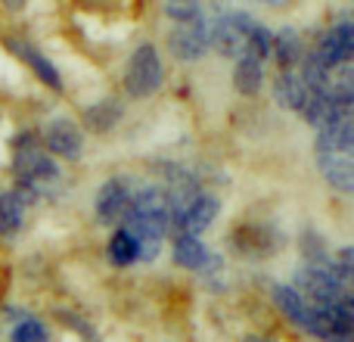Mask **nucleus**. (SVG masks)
<instances>
[{"mask_svg":"<svg viewBox=\"0 0 354 342\" xmlns=\"http://www.w3.org/2000/svg\"><path fill=\"white\" fill-rule=\"evenodd\" d=\"M122 227L137 240L140 246V262H153L162 249V240L168 233V206L162 187H140L134 190L124 212Z\"/></svg>","mask_w":354,"mask_h":342,"instance_id":"f257e3e1","label":"nucleus"},{"mask_svg":"<svg viewBox=\"0 0 354 342\" xmlns=\"http://www.w3.org/2000/svg\"><path fill=\"white\" fill-rule=\"evenodd\" d=\"M314 159L324 181L339 193H354V118L317 131Z\"/></svg>","mask_w":354,"mask_h":342,"instance_id":"f03ea898","label":"nucleus"},{"mask_svg":"<svg viewBox=\"0 0 354 342\" xmlns=\"http://www.w3.org/2000/svg\"><path fill=\"white\" fill-rule=\"evenodd\" d=\"M12 174H16V190L25 196L28 202H35L41 193L53 190L59 183L62 171L56 165L53 156H47L44 150L25 147L12 156Z\"/></svg>","mask_w":354,"mask_h":342,"instance_id":"7ed1b4c3","label":"nucleus"},{"mask_svg":"<svg viewBox=\"0 0 354 342\" xmlns=\"http://www.w3.org/2000/svg\"><path fill=\"white\" fill-rule=\"evenodd\" d=\"M162 81H165V62H162L159 47L149 41L140 44L131 53L128 69H124V87H128V93L137 100H147L159 91Z\"/></svg>","mask_w":354,"mask_h":342,"instance_id":"20e7f679","label":"nucleus"},{"mask_svg":"<svg viewBox=\"0 0 354 342\" xmlns=\"http://www.w3.org/2000/svg\"><path fill=\"white\" fill-rule=\"evenodd\" d=\"M295 293L311 305H336L339 299H345L348 287L339 280V274L333 271V262L326 264H305L301 271H295Z\"/></svg>","mask_w":354,"mask_h":342,"instance_id":"39448f33","label":"nucleus"},{"mask_svg":"<svg viewBox=\"0 0 354 342\" xmlns=\"http://www.w3.org/2000/svg\"><path fill=\"white\" fill-rule=\"evenodd\" d=\"M221 12V6L214 3L212 10H205L199 19L193 22H180L171 28L168 35V50H171L174 60L180 62H196L205 56V50L212 47V25H214V16Z\"/></svg>","mask_w":354,"mask_h":342,"instance_id":"423d86ee","label":"nucleus"},{"mask_svg":"<svg viewBox=\"0 0 354 342\" xmlns=\"http://www.w3.org/2000/svg\"><path fill=\"white\" fill-rule=\"evenodd\" d=\"M252 25H255V19H252L249 12L221 10L212 25V47L218 50L221 56H227V60H239V56H245V44H249Z\"/></svg>","mask_w":354,"mask_h":342,"instance_id":"0eeeda50","label":"nucleus"},{"mask_svg":"<svg viewBox=\"0 0 354 342\" xmlns=\"http://www.w3.org/2000/svg\"><path fill=\"white\" fill-rule=\"evenodd\" d=\"M131 196H134V183H131V177H122V174L109 177V181L97 190V199H93V215H97L100 224L103 227H115V224L122 227Z\"/></svg>","mask_w":354,"mask_h":342,"instance_id":"6e6552de","label":"nucleus"},{"mask_svg":"<svg viewBox=\"0 0 354 342\" xmlns=\"http://www.w3.org/2000/svg\"><path fill=\"white\" fill-rule=\"evenodd\" d=\"M311 53L317 56L326 69H336V66L351 62V56H354V25H351V19H339L336 25H330V28L320 35L317 47H314Z\"/></svg>","mask_w":354,"mask_h":342,"instance_id":"1a4fd4ad","label":"nucleus"},{"mask_svg":"<svg viewBox=\"0 0 354 342\" xmlns=\"http://www.w3.org/2000/svg\"><path fill=\"white\" fill-rule=\"evenodd\" d=\"M44 143L53 156H62V159H78L81 150H84V137H81V128L72 122V118H53V122L44 128Z\"/></svg>","mask_w":354,"mask_h":342,"instance_id":"9d476101","label":"nucleus"},{"mask_svg":"<svg viewBox=\"0 0 354 342\" xmlns=\"http://www.w3.org/2000/svg\"><path fill=\"white\" fill-rule=\"evenodd\" d=\"M218 212H221V199H218L214 193H205V190H202V193L196 196L193 202H189L187 212H183L180 231H177V233H187V237H199L205 227H212V221L218 218Z\"/></svg>","mask_w":354,"mask_h":342,"instance_id":"9b49d317","label":"nucleus"},{"mask_svg":"<svg viewBox=\"0 0 354 342\" xmlns=\"http://www.w3.org/2000/svg\"><path fill=\"white\" fill-rule=\"evenodd\" d=\"M6 47H10L12 53H16L22 62H28V66L35 69V75L44 81V84L50 87V91H56V93H59L62 87H66V84H62V75H59V69H56L53 62H50L47 56H44L37 47H31L28 41H6Z\"/></svg>","mask_w":354,"mask_h":342,"instance_id":"f8f14e48","label":"nucleus"},{"mask_svg":"<svg viewBox=\"0 0 354 342\" xmlns=\"http://www.w3.org/2000/svg\"><path fill=\"white\" fill-rule=\"evenodd\" d=\"M270 299H274V305L280 308L295 327L308 330V324H311V312H314L311 302H305L292 287H286V283H274V287H270Z\"/></svg>","mask_w":354,"mask_h":342,"instance_id":"ddd939ff","label":"nucleus"},{"mask_svg":"<svg viewBox=\"0 0 354 342\" xmlns=\"http://www.w3.org/2000/svg\"><path fill=\"white\" fill-rule=\"evenodd\" d=\"M270 56L280 62V72H292L299 66V60L305 56L301 50V35L295 28H280L270 37Z\"/></svg>","mask_w":354,"mask_h":342,"instance_id":"4468645a","label":"nucleus"},{"mask_svg":"<svg viewBox=\"0 0 354 342\" xmlns=\"http://www.w3.org/2000/svg\"><path fill=\"white\" fill-rule=\"evenodd\" d=\"M28 206L31 202L19 190H0V237H16L22 231Z\"/></svg>","mask_w":354,"mask_h":342,"instance_id":"2eb2a0df","label":"nucleus"},{"mask_svg":"<svg viewBox=\"0 0 354 342\" xmlns=\"http://www.w3.org/2000/svg\"><path fill=\"white\" fill-rule=\"evenodd\" d=\"M274 100L283 106V109H289V112H301L305 109V103H308V91H305V84H301V78H299V72H280L277 75V81H274Z\"/></svg>","mask_w":354,"mask_h":342,"instance_id":"dca6fc26","label":"nucleus"},{"mask_svg":"<svg viewBox=\"0 0 354 342\" xmlns=\"http://www.w3.org/2000/svg\"><path fill=\"white\" fill-rule=\"evenodd\" d=\"M233 87L243 97H255L264 87V62L252 60V56H239L236 69H233Z\"/></svg>","mask_w":354,"mask_h":342,"instance_id":"f3484780","label":"nucleus"},{"mask_svg":"<svg viewBox=\"0 0 354 342\" xmlns=\"http://www.w3.org/2000/svg\"><path fill=\"white\" fill-rule=\"evenodd\" d=\"M208 255H212V252L205 249V243H202L199 237H187V233H177L174 237V262L180 264V268L202 271Z\"/></svg>","mask_w":354,"mask_h":342,"instance_id":"a211bd4d","label":"nucleus"},{"mask_svg":"<svg viewBox=\"0 0 354 342\" xmlns=\"http://www.w3.org/2000/svg\"><path fill=\"white\" fill-rule=\"evenodd\" d=\"M122 103L118 100H103V103H93L91 109L84 112V122L91 131H97V134H106V131H112L118 122H122Z\"/></svg>","mask_w":354,"mask_h":342,"instance_id":"6ab92c4d","label":"nucleus"},{"mask_svg":"<svg viewBox=\"0 0 354 342\" xmlns=\"http://www.w3.org/2000/svg\"><path fill=\"white\" fill-rule=\"evenodd\" d=\"M109 262L115 268H131V264L140 262V246H137V240L124 227H118L109 240Z\"/></svg>","mask_w":354,"mask_h":342,"instance_id":"aec40b11","label":"nucleus"},{"mask_svg":"<svg viewBox=\"0 0 354 342\" xmlns=\"http://www.w3.org/2000/svg\"><path fill=\"white\" fill-rule=\"evenodd\" d=\"M270 37H274V31L268 28V25L255 22L249 31V44H245V56H252V60L264 62L270 56Z\"/></svg>","mask_w":354,"mask_h":342,"instance_id":"412c9836","label":"nucleus"},{"mask_svg":"<svg viewBox=\"0 0 354 342\" xmlns=\"http://www.w3.org/2000/svg\"><path fill=\"white\" fill-rule=\"evenodd\" d=\"M12 342H50V333L37 318H22L12 327Z\"/></svg>","mask_w":354,"mask_h":342,"instance_id":"4be33fe9","label":"nucleus"},{"mask_svg":"<svg viewBox=\"0 0 354 342\" xmlns=\"http://www.w3.org/2000/svg\"><path fill=\"white\" fill-rule=\"evenodd\" d=\"M162 10H165V16H171L177 25L180 22H193V19H199L202 12H205V3H196V0H183V3H162Z\"/></svg>","mask_w":354,"mask_h":342,"instance_id":"5701e85b","label":"nucleus"},{"mask_svg":"<svg viewBox=\"0 0 354 342\" xmlns=\"http://www.w3.org/2000/svg\"><path fill=\"white\" fill-rule=\"evenodd\" d=\"M243 342H270V339H264V336H245Z\"/></svg>","mask_w":354,"mask_h":342,"instance_id":"b1692460","label":"nucleus"}]
</instances>
